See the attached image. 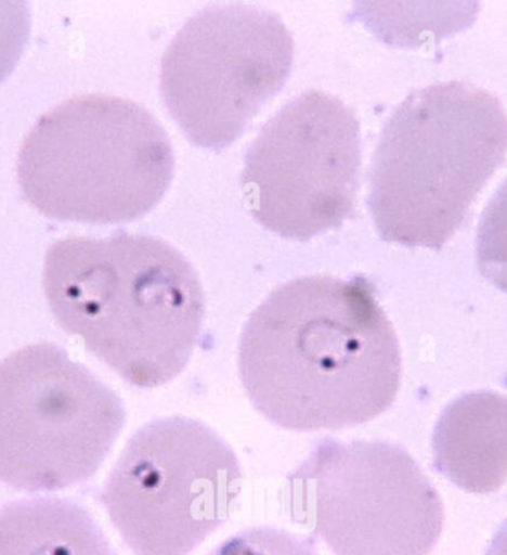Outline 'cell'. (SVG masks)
Here are the masks:
<instances>
[{"label":"cell","instance_id":"8992f818","mask_svg":"<svg viewBox=\"0 0 507 555\" xmlns=\"http://www.w3.org/2000/svg\"><path fill=\"white\" fill-rule=\"evenodd\" d=\"M282 494L334 555H429L444 529L440 493L392 442L324 438Z\"/></svg>","mask_w":507,"mask_h":555},{"label":"cell","instance_id":"52a82bcc","mask_svg":"<svg viewBox=\"0 0 507 555\" xmlns=\"http://www.w3.org/2000/svg\"><path fill=\"white\" fill-rule=\"evenodd\" d=\"M243 480L235 450L214 429L162 417L127 442L102 501L135 555H188L231 518Z\"/></svg>","mask_w":507,"mask_h":555},{"label":"cell","instance_id":"30bf717a","mask_svg":"<svg viewBox=\"0 0 507 555\" xmlns=\"http://www.w3.org/2000/svg\"><path fill=\"white\" fill-rule=\"evenodd\" d=\"M433 468L470 493L507 481V397L474 391L446 405L434 426Z\"/></svg>","mask_w":507,"mask_h":555},{"label":"cell","instance_id":"7a4b0ae2","mask_svg":"<svg viewBox=\"0 0 507 555\" xmlns=\"http://www.w3.org/2000/svg\"><path fill=\"white\" fill-rule=\"evenodd\" d=\"M43 288L56 323L136 388L174 380L203 332L195 268L153 236L58 241L46 257Z\"/></svg>","mask_w":507,"mask_h":555},{"label":"cell","instance_id":"6da1fadb","mask_svg":"<svg viewBox=\"0 0 507 555\" xmlns=\"http://www.w3.org/2000/svg\"><path fill=\"white\" fill-rule=\"evenodd\" d=\"M240 380L282 429L337 431L388 412L400 391V340L361 278L304 276L281 285L240 336Z\"/></svg>","mask_w":507,"mask_h":555},{"label":"cell","instance_id":"4fadbf2b","mask_svg":"<svg viewBox=\"0 0 507 555\" xmlns=\"http://www.w3.org/2000/svg\"><path fill=\"white\" fill-rule=\"evenodd\" d=\"M208 555H321L312 539L276 529V527H249L233 534L216 546Z\"/></svg>","mask_w":507,"mask_h":555},{"label":"cell","instance_id":"9c48e42d","mask_svg":"<svg viewBox=\"0 0 507 555\" xmlns=\"http://www.w3.org/2000/svg\"><path fill=\"white\" fill-rule=\"evenodd\" d=\"M361 163L355 114L336 96L304 92L248 149L243 182L252 215L288 240L340 227L355 210Z\"/></svg>","mask_w":507,"mask_h":555},{"label":"cell","instance_id":"8fae6325","mask_svg":"<svg viewBox=\"0 0 507 555\" xmlns=\"http://www.w3.org/2000/svg\"><path fill=\"white\" fill-rule=\"evenodd\" d=\"M0 555H118L82 505L22 499L0 508Z\"/></svg>","mask_w":507,"mask_h":555},{"label":"cell","instance_id":"3957f363","mask_svg":"<svg viewBox=\"0 0 507 555\" xmlns=\"http://www.w3.org/2000/svg\"><path fill=\"white\" fill-rule=\"evenodd\" d=\"M506 154L507 114L489 91L454 80L406 96L385 125L369 175L381 238L444 247Z\"/></svg>","mask_w":507,"mask_h":555},{"label":"cell","instance_id":"9a60e30c","mask_svg":"<svg viewBox=\"0 0 507 555\" xmlns=\"http://www.w3.org/2000/svg\"><path fill=\"white\" fill-rule=\"evenodd\" d=\"M486 555H507V521L503 522L500 529L494 534Z\"/></svg>","mask_w":507,"mask_h":555},{"label":"cell","instance_id":"7c38bea8","mask_svg":"<svg viewBox=\"0 0 507 555\" xmlns=\"http://www.w3.org/2000/svg\"><path fill=\"white\" fill-rule=\"evenodd\" d=\"M477 255L482 275L507 293V180L479 220Z\"/></svg>","mask_w":507,"mask_h":555},{"label":"cell","instance_id":"ba28073f","mask_svg":"<svg viewBox=\"0 0 507 555\" xmlns=\"http://www.w3.org/2000/svg\"><path fill=\"white\" fill-rule=\"evenodd\" d=\"M292 57V36L275 12L240 3L208 8L165 51V106L193 144L220 151L282 90Z\"/></svg>","mask_w":507,"mask_h":555},{"label":"cell","instance_id":"277c9868","mask_svg":"<svg viewBox=\"0 0 507 555\" xmlns=\"http://www.w3.org/2000/svg\"><path fill=\"white\" fill-rule=\"evenodd\" d=\"M17 172L28 203L51 219L122 223L162 199L174 151L146 108L119 96L80 95L28 132Z\"/></svg>","mask_w":507,"mask_h":555},{"label":"cell","instance_id":"5b68a950","mask_svg":"<svg viewBox=\"0 0 507 555\" xmlns=\"http://www.w3.org/2000/svg\"><path fill=\"white\" fill-rule=\"evenodd\" d=\"M127 422L118 393L62 346L36 344L0 361V482L55 492L90 480Z\"/></svg>","mask_w":507,"mask_h":555},{"label":"cell","instance_id":"5bb4252c","mask_svg":"<svg viewBox=\"0 0 507 555\" xmlns=\"http://www.w3.org/2000/svg\"><path fill=\"white\" fill-rule=\"evenodd\" d=\"M30 29V10L26 2L0 0V83L17 66Z\"/></svg>","mask_w":507,"mask_h":555}]
</instances>
